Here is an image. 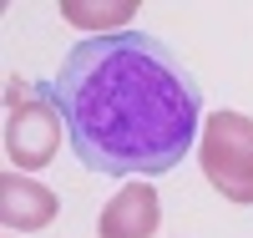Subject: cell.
Returning a JSON list of instances; mask_svg holds the SVG:
<instances>
[{"instance_id": "cell-1", "label": "cell", "mask_w": 253, "mask_h": 238, "mask_svg": "<svg viewBox=\"0 0 253 238\" xmlns=\"http://www.w3.org/2000/svg\"><path fill=\"white\" fill-rule=\"evenodd\" d=\"M71 157L107 178H162L203 137V92L157 36H81L46 81Z\"/></svg>"}, {"instance_id": "cell-2", "label": "cell", "mask_w": 253, "mask_h": 238, "mask_svg": "<svg viewBox=\"0 0 253 238\" xmlns=\"http://www.w3.org/2000/svg\"><path fill=\"white\" fill-rule=\"evenodd\" d=\"M61 132L66 127H61V112L46 92V81L31 86V81L10 76L5 81V152H10L15 172H36V167L56 162Z\"/></svg>"}, {"instance_id": "cell-3", "label": "cell", "mask_w": 253, "mask_h": 238, "mask_svg": "<svg viewBox=\"0 0 253 238\" xmlns=\"http://www.w3.org/2000/svg\"><path fill=\"white\" fill-rule=\"evenodd\" d=\"M203 178L228 203H253V117L243 112H213L198 137Z\"/></svg>"}, {"instance_id": "cell-4", "label": "cell", "mask_w": 253, "mask_h": 238, "mask_svg": "<svg viewBox=\"0 0 253 238\" xmlns=\"http://www.w3.org/2000/svg\"><path fill=\"white\" fill-rule=\"evenodd\" d=\"M157 223H162L157 188H147V183H126L117 198L101 208L96 233H101V238H152Z\"/></svg>"}, {"instance_id": "cell-5", "label": "cell", "mask_w": 253, "mask_h": 238, "mask_svg": "<svg viewBox=\"0 0 253 238\" xmlns=\"http://www.w3.org/2000/svg\"><path fill=\"white\" fill-rule=\"evenodd\" d=\"M56 192L51 188H41L31 183L26 172H5L0 178V218H5L10 233H36V228H46L56 218Z\"/></svg>"}, {"instance_id": "cell-6", "label": "cell", "mask_w": 253, "mask_h": 238, "mask_svg": "<svg viewBox=\"0 0 253 238\" xmlns=\"http://www.w3.org/2000/svg\"><path fill=\"white\" fill-rule=\"evenodd\" d=\"M61 15H66L71 26H81V31H91V36H112L107 26L132 20V5H76V0H66V5H61Z\"/></svg>"}]
</instances>
